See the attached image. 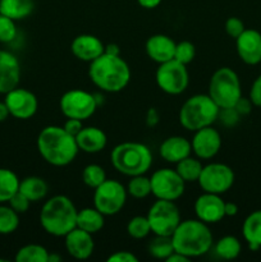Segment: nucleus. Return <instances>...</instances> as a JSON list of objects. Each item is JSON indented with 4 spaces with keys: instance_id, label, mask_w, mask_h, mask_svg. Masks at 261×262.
Returning a JSON list of instances; mask_svg holds the SVG:
<instances>
[{
    "instance_id": "obj_1",
    "label": "nucleus",
    "mask_w": 261,
    "mask_h": 262,
    "mask_svg": "<svg viewBox=\"0 0 261 262\" xmlns=\"http://www.w3.org/2000/svg\"><path fill=\"white\" fill-rule=\"evenodd\" d=\"M37 148L41 158L53 166L69 165L79 151L76 137L59 125H48L38 133Z\"/></svg>"
},
{
    "instance_id": "obj_2",
    "label": "nucleus",
    "mask_w": 261,
    "mask_h": 262,
    "mask_svg": "<svg viewBox=\"0 0 261 262\" xmlns=\"http://www.w3.org/2000/svg\"><path fill=\"white\" fill-rule=\"evenodd\" d=\"M89 76L92 83L101 91L120 92L130 81V68L120 55L101 54L90 63Z\"/></svg>"
},
{
    "instance_id": "obj_3",
    "label": "nucleus",
    "mask_w": 261,
    "mask_h": 262,
    "mask_svg": "<svg viewBox=\"0 0 261 262\" xmlns=\"http://www.w3.org/2000/svg\"><path fill=\"white\" fill-rule=\"evenodd\" d=\"M174 251L188 258L200 257L212 247V233L206 223L199 219L182 220L171 234Z\"/></svg>"
},
{
    "instance_id": "obj_4",
    "label": "nucleus",
    "mask_w": 261,
    "mask_h": 262,
    "mask_svg": "<svg viewBox=\"0 0 261 262\" xmlns=\"http://www.w3.org/2000/svg\"><path fill=\"white\" fill-rule=\"evenodd\" d=\"M78 210L69 197L58 194L44 204L40 211L42 229L53 237H66L77 227Z\"/></svg>"
},
{
    "instance_id": "obj_5",
    "label": "nucleus",
    "mask_w": 261,
    "mask_h": 262,
    "mask_svg": "<svg viewBox=\"0 0 261 262\" xmlns=\"http://www.w3.org/2000/svg\"><path fill=\"white\" fill-rule=\"evenodd\" d=\"M113 166L127 177L146 174L153 165L150 148L140 142H123L115 146L110 154Z\"/></svg>"
},
{
    "instance_id": "obj_6",
    "label": "nucleus",
    "mask_w": 261,
    "mask_h": 262,
    "mask_svg": "<svg viewBox=\"0 0 261 262\" xmlns=\"http://www.w3.org/2000/svg\"><path fill=\"white\" fill-rule=\"evenodd\" d=\"M219 109L209 95H194L182 105L179 110V123L187 130L194 132L214 124L217 120Z\"/></svg>"
},
{
    "instance_id": "obj_7",
    "label": "nucleus",
    "mask_w": 261,
    "mask_h": 262,
    "mask_svg": "<svg viewBox=\"0 0 261 262\" xmlns=\"http://www.w3.org/2000/svg\"><path fill=\"white\" fill-rule=\"evenodd\" d=\"M209 95L215 104L223 107H234L242 97V89L238 74L229 67L216 69L209 82Z\"/></svg>"
},
{
    "instance_id": "obj_8",
    "label": "nucleus",
    "mask_w": 261,
    "mask_h": 262,
    "mask_svg": "<svg viewBox=\"0 0 261 262\" xmlns=\"http://www.w3.org/2000/svg\"><path fill=\"white\" fill-rule=\"evenodd\" d=\"M127 201V188L115 179H106L94 192V207L105 216L119 214Z\"/></svg>"
},
{
    "instance_id": "obj_9",
    "label": "nucleus",
    "mask_w": 261,
    "mask_h": 262,
    "mask_svg": "<svg viewBox=\"0 0 261 262\" xmlns=\"http://www.w3.org/2000/svg\"><path fill=\"white\" fill-rule=\"evenodd\" d=\"M147 220L150 223L151 232L155 235H166L171 237L174 230L179 225L181 212L174 201L158 200L151 205L147 212Z\"/></svg>"
},
{
    "instance_id": "obj_10",
    "label": "nucleus",
    "mask_w": 261,
    "mask_h": 262,
    "mask_svg": "<svg viewBox=\"0 0 261 262\" xmlns=\"http://www.w3.org/2000/svg\"><path fill=\"white\" fill-rule=\"evenodd\" d=\"M155 79L159 89L168 95H181L186 91L189 83L186 66L177 61L176 59L159 64Z\"/></svg>"
},
{
    "instance_id": "obj_11",
    "label": "nucleus",
    "mask_w": 261,
    "mask_h": 262,
    "mask_svg": "<svg viewBox=\"0 0 261 262\" xmlns=\"http://www.w3.org/2000/svg\"><path fill=\"white\" fill-rule=\"evenodd\" d=\"M99 105L95 95L84 90H69L60 97L59 106L64 117L73 119L86 120L94 115Z\"/></svg>"
},
{
    "instance_id": "obj_12",
    "label": "nucleus",
    "mask_w": 261,
    "mask_h": 262,
    "mask_svg": "<svg viewBox=\"0 0 261 262\" xmlns=\"http://www.w3.org/2000/svg\"><path fill=\"white\" fill-rule=\"evenodd\" d=\"M234 171L222 163H212L202 168L199 177V184L204 192L223 194L234 184Z\"/></svg>"
},
{
    "instance_id": "obj_13",
    "label": "nucleus",
    "mask_w": 261,
    "mask_h": 262,
    "mask_svg": "<svg viewBox=\"0 0 261 262\" xmlns=\"http://www.w3.org/2000/svg\"><path fill=\"white\" fill-rule=\"evenodd\" d=\"M151 193L158 200L176 201L184 193L186 182L176 169L163 168L151 176Z\"/></svg>"
},
{
    "instance_id": "obj_14",
    "label": "nucleus",
    "mask_w": 261,
    "mask_h": 262,
    "mask_svg": "<svg viewBox=\"0 0 261 262\" xmlns=\"http://www.w3.org/2000/svg\"><path fill=\"white\" fill-rule=\"evenodd\" d=\"M4 102L7 104L10 115L17 119H30L36 114L38 107L37 97L26 89L15 87L5 94Z\"/></svg>"
},
{
    "instance_id": "obj_15",
    "label": "nucleus",
    "mask_w": 261,
    "mask_h": 262,
    "mask_svg": "<svg viewBox=\"0 0 261 262\" xmlns=\"http://www.w3.org/2000/svg\"><path fill=\"white\" fill-rule=\"evenodd\" d=\"M192 151L194 155L202 160H209L216 156V154L222 147V137L212 125L204 127L201 129L194 130L193 138H192Z\"/></svg>"
},
{
    "instance_id": "obj_16",
    "label": "nucleus",
    "mask_w": 261,
    "mask_h": 262,
    "mask_svg": "<svg viewBox=\"0 0 261 262\" xmlns=\"http://www.w3.org/2000/svg\"><path fill=\"white\" fill-rule=\"evenodd\" d=\"M224 205L225 202L223 201L220 194L204 192L194 202V214L201 222L206 224H215L225 217Z\"/></svg>"
},
{
    "instance_id": "obj_17",
    "label": "nucleus",
    "mask_w": 261,
    "mask_h": 262,
    "mask_svg": "<svg viewBox=\"0 0 261 262\" xmlns=\"http://www.w3.org/2000/svg\"><path fill=\"white\" fill-rule=\"evenodd\" d=\"M235 48L241 60L247 66L261 63V33L252 28H246L237 38Z\"/></svg>"
},
{
    "instance_id": "obj_18",
    "label": "nucleus",
    "mask_w": 261,
    "mask_h": 262,
    "mask_svg": "<svg viewBox=\"0 0 261 262\" xmlns=\"http://www.w3.org/2000/svg\"><path fill=\"white\" fill-rule=\"evenodd\" d=\"M64 238H66L64 245H66L67 252L76 260H86L94 252L95 243L92 234L79 228L76 227Z\"/></svg>"
},
{
    "instance_id": "obj_19",
    "label": "nucleus",
    "mask_w": 261,
    "mask_h": 262,
    "mask_svg": "<svg viewBox=\"0 0 261 262\" xmlns=\"http://www.w3.org/2000/svg\"><path fill=\"white\" fill-rule=\"evenodd\" d=\"M71 50L78 60L91 63L101 54H104L105 45L96 36L83 33V35H78L73 38Z\"/></svg>"
},
{
    "instance_id": "obj_20",
    "label": "nucleus",
    "mask_w": 261,
    "mask_h": 262,
    "mask_svg": "<svg viewBox=\"0 0 261 262\" xmlns=\"http://www.w3.org/2000/svg\"><path fill=\"white\" fill-rule=\"evenodd\" d=\"M20 79V66L12 53L0 50V94H8L18 87Z\"/></svg>"
},
{
    "instance_id": "obj_21",
    "label": "nucleus",
    "mask_w": 261,
    "mask_h": 262,
    "mask_svg": "<svg viewBox=\"0 0 261 262\" xmlns=\"http://www.w3.org/2000/svg\"><path fill=\"white\" fill-rule=\"evenodd\" d=\"M145 49L146 54L151 60L161 64L174 59L176 42L169 36L158 33V35H153L147 38Z\"/></svg>"
},
{
    "instance_id": "obj_22",
    "label": "nucleus",
    "mask_w": 261,
    "mask_h": 262,
    "mask_svg": "<svg viewBox=\"0 0 261 262\" xmlns=\"http://www.w3.org/2000/svg\"><path fill=\"white\" fill-rule=\"evenodd\" d=\"M192 145L188 140L182 136H171L165 138L159 148L161 158L170 164H177L191 155Z\"/></svg>"
},
{
    "instance_id": "obj_23",
    "label": "nucleus",
    "mask_w": 261,
    "mask_h": 262,
    "mask_svg": "<svg viewBox=\"0 0 261 262\" xmlns=\"http://www.w3.org/2000/svg\"><path fill=\"white\" fill-rule=\"evenodd\" d=\"M77 146L86 154H97L106 147L107 138L102 129L97 127H83L76 136Z\"/></svg>"
},
{
    "instance_id": "obj_24",
    "label": "nucleus",
    "mask_w": 261,
    "mask_h": 262,
    "mask_svg": "<svg viewBox=\"0 0 261 262\" xmlns=\"http://www.w3.org/2000/svg\"><path fill=\"white\" fill-rule=\"evenodd\" d=\"M105 215H102L96 207H86L79 210L77 214V228L95 234L104 228Z\"/></svg>"
},
{
    "instance_id": "obj_25",
    "label": "nucleus",
    "mask_w": 261,
    "mask_h": 262,
    "mask_svg": "<svg viewBox=\"0 0 261 262\" xmlns=\"http://www.w3.org/2000/svg\"><path fill=\"white\" fill-rule=\"evenodd\" d=\"M33 8V0H0V14L12 18L13 20H22L30 17Z\"/></svg>"
},
{
    "instance_id": "obj_26",
    "label": "nucleus",
    "mask_w": 261,
    "mask_h": 262,
    "mask_svg": "<svg viewBox=\"0 0 261 262\" xmlns=\"http://www.w3.org/2000/svg\"><path fill=\"white\" fill-rule=\"evenodd\" d=\"M18 191L25 194L31 202H37L40 200L45 199L48 194L49 187L48 183L40 177H27L23 181L19 182V188Z\"/></svg>"
},
{
    "instance_id": "obj_27",
    "label": "nucleus",
    "mask_w": 261,
    "mask_h": 262,
    "mask_svg": "<svg viewBox=\"0 0 261 262\" xmlns=\"http://www.w3.org/2000/svg\"><path fill=\"white\" fill-rule=\"evenodd\" d=\"M242 234L248 245H257L261 247V210L251 212L242 225Z\"/></svg>"
},
{
    "instance_id": "obj_28",
    "label": "nucleus",
    "mask_w": 261,
    "mask_h": 262,
    "mask_svg": "<svg viewBox=\"0 0 261 262\" xmlns=\"http://www.w3.org/2000/svg\"><path fill=\"white\" fill-rule=\"evenodd\" d=\"M19 178L9 169L0 168V204L8 202L19 188Z\"/></svg>"
},
{
    "instance_id": "obj_29",
    "label": "nucleus",
    "mask_w": 261,
    "mask_h": 262,
    "mask_svg": "<svg viewBox=\"0 0 261 262\" xmlns=\"http://www.w3.org/2000/svg\"><path fill=\"white\" fill-rule=\"evenodd\" d=\"M241 251L242 245L240 239L233 235H225L215 243V252L223 260H234L241 255Z\"/></svg>"
},
{
    "instance_id": "obj_30",
    "label": "nucleus",
    "mask_w": 261,
    "mask_h": 262,
    "mask_svg": "<svg viewBox=\"0 0 261 262\" xmlns=\"http://www.w3.org/2000/svg\"><path fill=\"white\" fill-rule=\"evenodd\" d=\"M202 168H204V165L201 164V161L199 159L191 158V155H189L179 163H177L176 170L186 183H191V182L199 181Z\"/></svg>"
},
{
    "instance_id": "obj_31",
    "label": "nucleus",
    "mask_w": 261,
    "mask_h": 262,
    "mask_svg": "<svg viewBox=\"0 0 261 262\" xmlns=\"http://www.w3.org/2000/svg\"><path fill=\"white\" fill-rule=\"evenodd\" d=\"M49 255L45 247L40 245H27L19 248L15 255L17 262H48Z\"/></svg>"
},
{
    "instance_id": "obj_32",
    "label": "nucleus",
    "mask_w": 261,
    "mask_h": 262,
    "mask_svg": "<svg viewBox=\"0 0 261 262\" xmlns=\"http://www.w3.org/2000/svg\"><path fill=\"white\" fill-rule=\"evenodd\" d=\"M148 252L154 258L158 260H166L174 252L171 237L166 235H155L151 243L148 245Z\"/></svg>"
},
{
    "instance_id": "obj_33",
    "label": "nucleus",
    "mask_w": 261,
    "mask_h": 262,
    "mask_svg": "<svg viewBox=\"0 0 261 262\" xmlns=\"http://www.w3.org/2000/svg\"><path fill=\"white\" fill-rule=\"evenodd\" d=\"M19 227V214L10 206H0V234H12Z\"/></svg>"
},
{
    "instance_id": "obj_34",
    "label": "nucleus",
    "mask_w": 261,
    "mask_h": 262,
    "mask_svg": "<svg viewBox=\"0 0 261 262\" xmlns=\"http://www.w3.org/2000/svg\"><path fill=\"white\" fill-rule=\"evenodd\" d=\"M127 193L137 200L147 197L148 194H151L150 178L145 177V174L130 177V181L128 182L127 186Z\"/></svg>"
},
{
    "instance_id": "obj_35",
    "label": "nucleus",
    "mask_w": 261,
    "mask_h": 262,
    "mask_svg": "<svg viewBox=\"0 0 261 262\" xmlns=\"http://www.w3.org/2000/svg\"><path fill=\"white\" fill-rule=\"evenodd\" d=\"M82 179L87 187L95 189L102 182L106 181V173H105L102 166L97 165V164H90L82 171Z\"/></svg>"
},
{
    "instance_id": "obj_36",
    "label": "nucleus",
    "mask_w": 261,
    "mask_h": 262,
    "mask_svg": "<svg viewBox=\"0 0 261 262\" xmlns=\"http://www.w3.org/2000/svg\"><path fill=\"white\" fill-rule=\"evenodd\" d=\"M127 233L135 239H143L151 233L147 216H135L128 222Z\"/></svg>"
},
{
    "instance_id": "obj_37",
    "label": "nucleus",
    "mask_w": 261,
    "mask_h": 262,
    "mask_svg": "<svg viewBox=\"0 0 261 262\" xmlns=\"http://www.w3.org/2000/svg\"><path fill=\"white\" fill-rule=\"evenodd\" d=\"M196 55V48L191 41H181L176 43V50H174V59L179 63L187 64L191 63Z\"/></svg>"
},
{
    "instance_id": "obj_38",
    "label": "nucleus",
    "mask_w": 261,
    "mask_h": 262,
    "mask_svg": "<svg viewBox=\"0 0 261 262\" xmlns=\"http://www.w3.org/2000/svg\"><path fill=\"white\" fill-rule=\"evenodd\" d=\"M17 37L15 20L12 18L0 14V42L9 43Z\"/></svg>"
},
{
    "instance_id": "obj_39",
    "label": "nucleus",
    "mask_w": 261,
    "mask_h": 262,
    "mask_svg": "<svg viewBox=\"0 0 261 262\" xmlns=\"http://www.w3.org/2000/svg\"><path fill=\"white\" fill-rule=\"evenodd\" d=\"M240 117L241 115L234 107H223V109H219V114H217V119L225 127H234L240 122Z\"/></svg>"
},
{
    "instance_id": "obj_40",
    "label": "nucleus",
    "mask_w": 261,
    "mask_h": 262,
    "mask_svg": "<svg viewBox=\"0 0 261 262\" xmlns=\"http://www.w3.org/2000/svg\"><path fill=\"white\" fill-rule=\"evenodd\" d=\"M9 206L14 210L18 214H25L28 209H30L31 201L25 196L23 193H20L19 191L15 192L12 196V199L9 200Z\"/></svg>"
},
{
    "instance_id": "obj_41",
    "label": "nucleus",
    "mask_w": 261,
    "mask_h": 262,
    "mask_svg": "<svg viewBox=\"0 0 261 262\" xmlns=\"http://www.w3.org/2000/svg\"><path fill=\"white\" fill-rule=\"evenodd\" d=\"M246 30L245 23L242 19L237 17H230L228 18L227 22H225V32L228 33V36H230L232 38H237L243 31Z\"/></svg>"
},
{
    "instance_id": "obj_42",
    "label": "nucleus",
    "mask_w": 261,
    "mask_h": 262,
    "mask_svg": "<svg viewBox=\"0 0 261 262\" xmlns=\"http://www.w3.org/2000/svg\"><path fill=\"white\" fill-rule=\"evenodd\" d=\"M250 100L253 106L261 107V74L253 81L250 90Z\"/></svg>"
},
{
    "instance_id": "obj_43",
    "label": "nucleus",
    "mask_w": 261,
    "mask_h": 262,
    "mask_svg": "<svg viewBox=\"0 0 261 262\" xmlns=\"http://www.w3.org/2000/svg\"><path fill=\"white\" fill-rule=\"evenodd\" d=\"M109 262H137L138 258L137 256L133 255L132 252H128V251H118L114 252L113 255H110L107 257Z\"/></svg>"
},
{
    "instance_id": "obj_44",
    "label": "nucleus",
    "mask_w": 261,
    "mask_h": 262,
    "mask_svg": "<svg viewBox=\"0 0 261 262\" xmlns=\"http://www.w3.org/2000/svg\"><path fill=\"white\" fill-rule=\"evenodd\" d=\"M63 127H64V129L69 133V135H72L76 137V136L79 133V130L83 128V125H82V120L73 119V118H68V120L64 123Z\"/></svg>"
},
{
    "instance_id": "obj_45",
    "label": "nucleus",
    "mask_w": 261,
    "mask_h": 262,
    "mask_svg": "<svg viewBox=\"0 0 261 262\" xmlns=\"http://www.w3.org/2000/svg\"><path fill=\"white\" fill-rule=\"evenodd\" d=\"M252 106L253 104L251 102L250 97H248V99H246V97H241V99L235 102L234 109L237 110L240 115H247L250 114L251 110H252Z\"/></svg>"
},
{
    "instance_id": "obj_46",
    "label": "nucleus",
    "mask_w": 261,
    "mask_h": 262,
    "mask_svg": "<svg viewBox=\"0 0 261 262\" xmlns=\"http://www.w3.org/2000/svg\"><path fill=\"white\" fill-rule=\"evenodd\" d=\"M158 123H159L158 110L154 109V107H151V109H148L147 115H146V124H147L148 127H155Z\"/></svg>"
},
{
    "instance_id": "obj_47",
    "label": "nucleus",
    "mask_w": 261,
    "mask_h": 262,
    "mask_svg": "<svg viewBox=\"0 0 261 262\" xmlns=\"http://www.w3.org/2000/svg\"><path fill=\"white\" fill-rule=\"evenodd\" d=\"M224 211L225 216H235L238 214V206L234 202H225Z\"/></svg>"
},
{
    "instance_id": "obj_48",
    "label": "nucleus",
    "mask_w": 261,
    "mask_h": 262,
    "mask_svg": "<svg viewBox=\"0 0 261 262\" xmlns=\"http://www.w3.org/2000/svg\"><path fill=\"white\" fill-rule=\"evenodd\" d=\"M161 2L163 0H137L138 4L145 9H154V8L159 7Z\"/></svg>"
},
{
    "instance_id": "obj_49",
    "label": "nucleus",
    "mask_w": 261,
    "mask_h": 262,
    "mask_svg": "<svg viewBox=\"0 0 261 262\" xmlns=\"http://www.w3.org/2000/svg\"><path fill=\"white\" fill-rule=\"evenodd\" d=\"M191 258H188L187 256L182 255V253H178L174 251L173 253H171L170 256H169L168 258H166V262H188Z\"/></svg>"
},
{
    "instance_id": "obj_50",
    "label": "nucleus",
    "mask_w": 261,
    "mask_h": 262,
    "mask_svg": "<svg viewBox=\"0 0 261 262\" xmlns=\"http://www.w3.org/2000/svg\"><path fill=\"white\" fill-rule=\"evenodd\" d=\"M104 53L112 54V55H120V49L117 43H109V45H105Z\"/></svg>"
},
{
    "instance_id": "obj_51",
    "label": "nucleus",
    "mask_w": 261,
    "mask_h": 262,
    "mask_svg": "<svg viewBox=\"0 0 261 262\" xmlns=\"http://www.w3.org/2000/svg\"><path fill=\"white\" fill-rule=\"evenodd\" d=\"M10 115L9 110H8V106L5 102H0V122H4L8 117Z\"/></svg>"
},
{
    "instance_id": "obj_52",
    "label": "nucleus",
    "mask_w": 261,
    "mask_h": 262,
    "mask_svg": "<svg viewBox=\"0 0 261 262\" xmlns=\"http://www.w3.org/2000/svg\"><path fill=\"white\" fill-rule=\"evenodd\" d=\"M61 257L58 255H49V262H54V261H60Z\"/></svg>"
}]
</instances>
